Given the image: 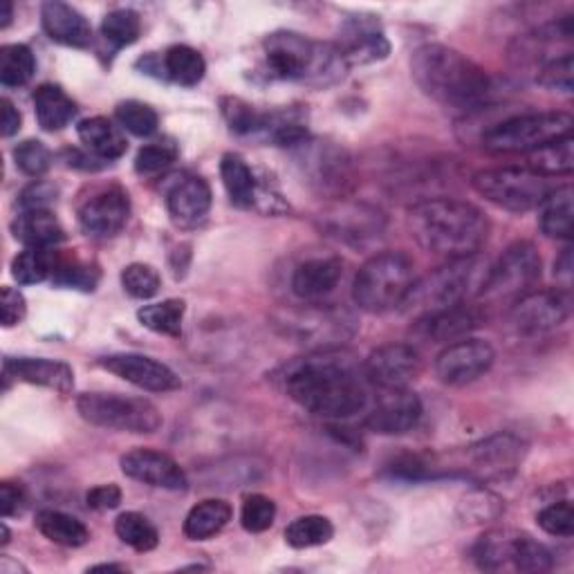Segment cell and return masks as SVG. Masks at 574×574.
Returning a JSON list of instances; mask_svg holds the SVG:
<instances>
[{
    "instance_id": "cell-1",
    "label": "cell",
    "mask_w": 574,
    "mask_h": 574,
    "mask_svg": "<svg viewBox=\"0 0 574 574\" xmlns=\"http://www.w3.org/2000/svg\"><path fill=\"white\" fill-rule=\"evenodd\" d=\"M278 380L301 408L328 419L352 417L369 402L364 369L359 371L350 357L326 348L295 359Z\"/></svg>"
},
{
    "instance_id": "cell-2",
    "label": "cell",
    "mask_w": 574,
    "mask_h": 574,
    "mask_svg": "<svg viewBox=\"0 0 574 574\" xmlns=\"http://www.w3.org/2000/svg\"><path fill=\"white\" fill-rule=\"evenodd\" d=\"M408 230L419 247L449 261L471 258L489 236L487 215L463 200L431 198L411 206Z\"/></svg>"
},
{
    "instance_id": "cell-3",
    "label": "cell",
    "mask_w": 574,
    "mask_h": 574,
    "mask_svg": "<svg viewBox=\"0 0 574 574\" xmlns=\"http://www.w3.org/2000/svg\"><path fill=\"white\" fill-rule=\"evenodd\" d=\"M411 72L419 91L449 108L471 110L491 95V77L463 52L426 43L411 56Z\"/></svg>"
},
{
    "instance_id": "cell-4",
    "label": "cell",
    "mask_w": 574,
    "mask_h": 574,
    "mask_svg": "<svg viewBox=\"0 0 574 574\" xmlns=\"http://www.w3.org/2000/svg\"><path fill=\"white\" fill-rule=\"evenodd\" d=\"M265 67L272 79L297 82L312 88L339 84L348 63L332 43L315 41L297 32H274L263 43Z\"/></svg>"
},
{
    "instance_id": "cell-5",
    "label": "cell",
    "mask_w": 574,
    "mask_h": 574,
    "mask_svg": "<svg viewBox=\"0 0 574 574\" xmlns=\"http://www.w3.org/2000/svg\"><path fill=\"white\" fill-rule=\"evenodd\" d=\"M415 283L413 261L402 252H382L369 258L354 276L352 299L359 310L382 315L402 306Z\"/></svg>"
},
{
    "instance_id": "cell-6",
    "label": "cell",
    "mask_w": 574,
    "mask_h": 574,
    "mask_svg": "<svg viewBox=\"0 0 574 574\" xmlns=\"http://www.w3.org/2000/svg\"><path fill=\"white\" fill-rule=\"evenodd\" d=\"M570 113H525L502 119L482 135V147L491 153H534L548 144L572 135Z\"/></svg>"
},
{
    "instance_id": "cell-7",
    "label": "cell",
    "mask_w": 574,
    "mask_h": 574,
    "mask_svg": "<svg viewBox=\"0 0 574 574\" xmlns=\"http://www.w3.org/2000/svg\"><path fill=\"white\" fill-rule=\"evenodd\" d=\"M541 256L536 247L528 241H519L510 245L502 256L485 272V278L478 285L480 301L496 306L519 301L541 278Z\"/></svg>"
},
{
    "instance_id": "cell-8",
    "label": "cell",
    "mask_w": 574,
    "mask_h": 574,
    "mask_svg": "<svg viewBox=\"0 0 574 574\" xmlns=\"http://www.w3.org/2000/svg\"><path fill=\"white\" fill-rule=\"evenodd\" d=\"M476 272L478 265L474 256L449 261L447 265L431 272L422 280L413 283L411 293L402 306L406 308V312L415 315L417 319H424L451 306L465 304L474 285Z\"/></svg>"
},
{
    "instance_id": "cell-9",
    "label": "cell",
    "mask_w": 574,
    "mask_h": 574,
    "mask_svg": "<svg viewBox=\"0 0 574 574\" xmlns=\"http://www.w3.org/2000/svg\"><path fill=\"white\" fill-rule=\"evenodd\" d=\"M471 187L491 204L512 213L539 209L543 200L554 191L550 178L521 167L478 171L471 178Z\"/></svg>"
},
{
    "instance_id": "cell-10",
    "label": "cell",
    "mask_w": 574,
    "mask_h": 574,
    "mask_svg": "<svg viewBox=\"0 0 574 574\" xmlns=\"http://www.w3.org/2000/svg\"><path fill=\"white\" fill-rule=\"evenodd\" d=\"M82 417L95 426L121 431V434H156L162 426V413L144 397L119 393H84L77 400Z\"/></svg>"
},
{
    "instance_id": "cell-11",
    "label": "cell",
    "mask_w": 574,
    "mask_h": 574,
    "mask_svg": "<svg viewBox=\"0 0 574 574\" xmlns=\"http://www.w3.org/2000/svg\"><path fill=\"white\" fill-rule=\"evenodd\" d=\"M130 215V198L117 187H99L86 195L77 206V221L84 234L93 238H113L117 236Z\"/></svg>"
},
{
    "instance_id": "cell-12",
    "label": "cell",
    "mask_w": 574,
    "mask_h": 574,
    "mask_svg": "<svg viewBox=\"0 0 574 574\" xmlns=\"http://www.w3.org/2000/svg\"><path fill=\"white\" fill-rule=\"evenodd\" d=\"M572 310L570 290H541L521 297L512 312L510 323L523 337H536L556 330L565 323Z\"/></svg>"
},
{
    "instance_id": "cell-13",
    "label": "cell",
    "mask_w": 574,
    "mask_h": 574,
    "mask_svg": "<svg viewBox=\"0 0 574 574\" xmlns=\"http://www.w3.org/2000/svg\"><path fill=\"white\" fill-rule=\"evenodd\" d=\"M496 359V350L480 339L449 343L436 359V375L447 386H467L482 378Z\"/></svg>"
},
{
    "instance_id": "cell-14",
    "label": "cell",
    "mask_w": 574,
    "mask_h": 574,
    "mask_svg": "<svg viewBox=\"0 0 574 574\" xmlns=\"http://www.w3.org/2000/svg\"><path fill=\"white\" fill-rule=\"evenodd\" d=\"M419 352L408 343L395 341L375 348L364 362L366 382L382 391L408 389V384L419 375Z\"/></svg>"
},
{
    "instance_id": "cell-15",
    "label": "cell",
    "mask_w": 574,
    "mask_h": 574,
    "mask_svg": "<svg viewBox=\"0 0 574 574\" xmlns=\"http://www.w3.org/2000/svg\"><path fill=\"white\" fill-rule=\"evenodd\" d=\"M99 366L121 378L124 382L149 393H169L180 389V378L167 364L147 354H137V352L110 354L102 359Z\"/></svg>"
},
{
    "instance_id": "cell-16",
    "label": "cell",
    "mask_w": 574,
    "mask_h": 574,
    "mask_svg": "<svg viewBox=\"0 0 574 574\" xmlns=\"http://www.w3.org/2000/svg\"><path fill=\"white\" fill-rule=\"evenodd\" d=\"M337 50L350 65H371L391 54V43L373 17H352L339 30Z\"/></svg>"
},
{
    "instance_id": "cell-17",
    "label": "cell",
    "mask_w": 574,
    "mask_h": 574,
    "mask_svg": "<svg viewBox=\"0 0 574 574\" xmlns=\"http://www.w3.org/2000/svg\"><path fill=\"white\" fill-rule=\"evenodd\" d=\"M121 471L149 487L169 489V491H184L189 480L184 469L169 456L156 449H132L119 460Z\"/></svg>"
},
{
    "instance_id": "cell-18",
    "label": "cell",
    "mask_w": 574,
    "mask_h": 574,
    "mask_svg": "<svg viewBox=\"0 0 574 574\" xmlns=\"http://www.w3.org/2000/svg\"><path fill=\"white\" fill-rule=\"evenodd\" d=\"M422 413V402L413 391H384V395L378 400V406L366 417V428L380 436H402L417 426Z\"/></svg>"
},
{
    "instance_id": "cell-19",
    "label": "cell",
    "mask_w": 574,
    "mask_h": 574,
    "mask_svg": "<svg viewBox=\"0 0 574 574\" xmlns=\"http://www.w3.org/2000/svg\"><path fill=\"white\" fill-rule=\"evenodd\" d=\"M299 160L304 173L321 191H343L350 182V160L343 149L328 147V144L310 141V137L299 144Z\"/></svg>"
},
{
    "instance_id": "cell-20",
    "label": "cell",
    "mask_w": 574,
    "mask_h": 574,
    "mask_svg": "<svg viewBox=\"0 0 574 574\" xmlns=\"http://www.w3.org/2000/svg\"><path fill=\"white\" fill-rule=\"evenodd\" d=\"M3 375H6V386L14 378L19 382L43 386L61 395H70L72 389H75V371H72L65 362H59V359L6 357Z\"/></svg>"
},
{
    "instance_id": "cell-21",
    "label": "cell",
    "mask_w": 574,
    "mask_h": 574,
    "mask_svg": "<svg viewBox=\"0 0 574 574\" xmlns=\"http://www.w3.org/2000/svg\"><path fill=\"white\" fill-rule=\"evenodd\" d=\"M167 209L176 225L195 227L206 219L213 195L211 187L200 176H180L167 189Z\"/></svg>"
},
{
    "instance_id": "cell-22",
    "label": "cell",
    "mask_w": 574,
    "mask_h": 574,
    "mask_svg": "<svg viewBox=\"0 0 574 574\" xmlns=\"http://www.w3.org/2000/svg\"><path fill=\"white\" fill-rule=\"evenodd\" d=\"M41 25L54 43L77 50L93 45V25L88 23V19L77 8L61 3V0H47V3H43Z\"/></svg>"
},
{
    "instance_id": "cell-23",
    "label": "cell",
    "mask_w": 574,
    "mask_h": 574,
    "mask_svg": "<svg viewBox=\"0 0 574 574\" xmlns=\"http://www.w3.org/2000/svg\"><path fill=\"white\" fill-rule=\"evenodd\" d=\"M343 274V263L334 256L304 261L293 274V293L308 304H319L334 293Z\"/></svg>"
},
{
    "instance_id": "cell-24",
    "label": "cell",
    "mask_w": 574,
    "mask_h": 574,
    "mask_svg": "<svg viewBox=\"0 0 574 574\" xmlns=\"http://www.w3.org/2000/svg\"><path fill=\"white\" fill-rule=\"evenodd\" d=\"M480 321L482 317L476 306L458 304L419 319V326L424 328V334L428 339H434L436 343H449V341L456 343L460 339H467L480 326Z\"/></svg>"
},
{
    "instance_id": "cell-25",
    "label": "cell",
    "mask_w": 574,
    "mask_h": 574,
    "mask_svg": "<svg viewBox=\"0 0 574 574\" xmlns=\"http://www.w3.org/2000/svg\"><path fill=\"white\" fill-rule=\"evenodd\" d=\"M523 443L510 434L487 438L471 449V458L485 476H506L508 471H514L523 460Z\"/></svg>"
},
{
    "instance_id": "cell-26",
    "label": "cell",
    "mask_w": 574,
    "mask_h": 574,
    "mask_svg": "<svg viewBox=\"0 0 574 574\" xmlns=\"http://www.w3.org/2000/svg\"><path fill=\"white\" fill-rule=\"evenodd\" d=\"M384 227L382 213L364 204H341L328 215V230L343 241H362L380 234Z\"/></svg>"
},
{
    "instance_id": "cell-27",
    "label": "cell",
    "mask_w": 574,
    "mask_h": 574,
    "mask_svg": "<svg viewBox=\"0 0 574 574\" xmlns=\"http://www.w3.org/2000/svg\"><path fill=\"white\" fill-rule=\"evenodd\" d=\"M14 238L21 241L25 247H41L54 249L65 241V230L61 227L56 215L50 209H34L23 211L12 225Z\"/></svg>"
},
{
    "instance_id": "cell-28",
    "label": "cell",
    "mask_w": 574,
    "mask_h": 574,
    "mask_svg": "<svg viewBox=\"0 0 574 574\" xmlns=\"http://www.w3.org/2000/svg\"><path fill=\"white\" fill-rule=\"evenodd\" d=\"M77 135L84 147L104 162L119 160L128 149L121 126H115L108 117H88L79 121Z\"/></svg>"
},
{
    "instance_id": "cell-29",
    "label": "cell",
    "mask_w": 574,
    "mask_h": 574,
    "mask_svg": "<svg viewBox=\"0 0 574 574\" xmlns=\"http://www.w3.org/2000/svg\"><path fill=\"white\" fill-rule=\"evenodd\" d=\"M36 121L43 130L56 132L63 130L77 117V104L67 97V93L56 84H43L32 95Z\"/></svg>"
},
{
    "instance_id": "cell-30",
    "label": "cell",
    "mask_w": 574,
    "mask_h": 574,
    "mask_svg": "<svg viewBox=\"0 0 574 574\" xmlns=\"http://www.w3.org/2000/svg\"><path fill=\"white\" fill-rule=\"evenodd\" d=\"M232 506L223 498H206L198 502L184 519V536L189 541H209L221 534L232 521Z\"/></svg>"
},
{
    "instance_id": "cell-31",
    "label": "cell",
    "mask_w": 574,
    "mask_h": 574,
    "mask_svg": "<svg viewBox=\"0 0 574 574\" xmlns=\"http://www.w3.org/2000/svg\"><path fill=\"white\" fill-rule=\"evenodd\" d=\"M221 178L223 184L227 189L230 200L241 206V209H249L256 206L261 200V187L258 180L252 171V167L238 156V153H227L223 156L221 162Z\"/></svg>"
},
{
    "instance_id": "cell-32",
    "label": "cell",
    "mask_w": 574,
    "mask_h": 574,
    "mask_svg": "<svg viewBox=\"0 0 574 574\" xmlns=\"http://www.w3.org/2000/svg\"><path fill=\"white\" fill-rule=\"evenodd\" d=\"M572 187H556L541 204V232L548 238H559V241H570L572 238V215H574V204H572Z\"/></svg>"
},
{
    "instance_id": "cell-33",
    "label": "cell",
    "mask_w": 574,
    "mask_h": 574,
    "mask_svg": "<svg viewBox=\"0 0 574 574\" xmlns=\"http://www.w3.org/2000/svg\"><path fill=\"white\" fill-rule=\"evenodd\" d=\"M206 61L191 45H173L162 56V75L178 86L193 88L204 79Z\"/></svg>"
},
{
    "instance_id": "cell-34",
    "label": "cell",
    "mask_w": 574,
    "mask_h": 574,
    "mask_svg": "<svg viewBox=\"0 0 574 574\" xmlns=\"http://www.w3.org/2000/svg\"><path fill=\"white\" fill-rule=\"evenodd\" d=\"M39 532L63 548H82L91 541V530L75 517L56 510H43L36 514Z\"/></svg>"
},
{
    "instance_id": "cell-35",
    "label": "cell",
    "mask_w": 574,
    "mask_h": 574,
    "mask_svg": "<svg viewBox=\"0 0 574 574\" xmlns=\"http://www.w3.org/2000/svg\"><path fill=\"white\" fill-rule=\"evenodd\" d=\"M517 534L519 532H512V530H491V532L482 534L471 550L476 565L487 572H496V570L510 565Z\"/></svg>"
},
{
    "instance_id": "cell-36",
    "label": "cell",
    "mask_w": 574,
    "mask_h": 574,
    "mask_svg": "<svg viewBox=\"0 0 574 574\" xmlns=\"http://www.w3.org/2000/svg\"><path fill=\"white\" fill-rule=\"evenodd\" d=\"M36 72L34 52L23 43L0 47V84L6 88L25 86Z\"/></svg>"
},
{
    "instance_id": "cell-37",
    "label": "cell",
    "mask_w": 574,
    "mask_h": 574,
    "mask_svg": "<svg viewBox=\"0 0 574 574\" xmlns=\"http://www.w3.org/2000/svg\"><path fill=\"white\" fill-rule=\"evenodd\" d=\"M532 171L545 176V178H556V176H570L574 169V139L572 135L561 137L543 149H536L530 153V167Z\"/></svg>"
},
{
    "instance_id": "cell-38",
    "label": "cell",
    "mask_w": 574,
    "mask_h": 574,
    "mask_svg": "<svg viewBox=\"0 0 574 574\" xmlns=\"http://www.w3.org/2000/svg\"><path fill=\"white\" fill-rule=\"evenodd\" d=\"M187 304L182 299H167L162 304L144 306L137 312V319L144 328H149L158 334L167 337H180L182 334V321H184Z\"/></svg>"
},
{
    "instance_id": "cell-39",
    "label": "cell",
    "mask_w": 574,
    "mask_h": 574,
    "mask_svg": "<svg viewBox=\"0 0 574 574\" xmlns=\"http://www.w3.org/2000/svg\"><path fill=\"white\" fill-rule=\"evenodd\" d=\"M334 536V528L330 519L319 514H308L295 519L285 530V543L295 550H308L330 543Z\"/></svg>"
},
{
    "instance_id": "cell-40",
    "label": "cell",
    "mask_w": 574,
    "mask_h": 574,
    "mask_svg": "<svg viewBox=\"0 0 574 574\" xmlns=\"http://www.w3.org/2000/svg\"><path fill=\"white\" fill-rule=\"evenodd\" d=\"M115 532L121 543L135 552H151L160 543L158 528L139 512H126L115 521Z\"/></svg>"
},
{
    "instance_id": "cell-41",
    "label": "cell",
    "mask_w": 574,
    "mask_h": 574,
    "mask_svg": "<svg viewBox=\"0 0 574 574\" xmlns=\"http://www.w3.org/2000/svg\"><path fill=\"white\" fill-rule=\"evenodd\" d=\"M54 265H56V258H54L52 249L25 247L12 261V276L19 285H36L54 274Z\"/></svg>"
},
{
    "instance_id": "cell-42",
    "label": "cell",
    "mask_w": 574,
    "mask_h": 574,
    "mask_svg": "<svg viewBox=\"0 0 574 574\" xmlns=\"http://www.w3.org/2000/svg\"><path fill=\"white\" fill-rule=\"evenodd\" d=\"M141 34V19L135 10H113L102 21V36L113 52L132 45Z\"/></svg>"
},
{
    "instance_id": "cell-43",
    "label": "cell",
    "mask_w": 574,
    "mask_h": 574,
    "mask_svg": "<svg viewBox=\"0 0 574 574\" xmlns=\"http://www.w3.org/2000/svg\"><path fill=\"white\" fill-rule=\"evenodd\" d=\"M115 117H117L119 126L135 137H151L160 126L158 110L149 104L137 102V99L121 102L115 108Z\"/></svg>"
},
{
    "instance_id": "cell-44",
    "label": "cell",
    "mask_w": 574,
    "mask_h": 574,
    "mask_svg": "<svg viewBox=\"0 0 574 574\" xmlns=\"http://www.w3.org/2000/svg\"><path fill=\"white\" fill-rule=\"evenodd\" d=\"M121 285L132 299L147 301L160 293L162 276L156 267H151L147 263H130L121 272Z\"/></svg>"
},
{
    "instance_id": "cell-45",
    "label": "cell",
    "mask_w": 574,
    "mask_h": 574,
    "mask_svg": "<svg viewBox=\"0 0 574 574\" xmlns=\"http://www.w3.org/2000/svg\"><path fill=\"white\" fill-rule=\"evenodd\" d=\"M180 158V149L173 139H158L141 147L135 158V171L139 176H156L167 171Z\"/></svg>"
},
{
    "instance_id": "cell-46",
    "label": "cell",
    "mask_w": 574,
    "mask_h": 574,
    "mask_svg": "<svg viewBox=\"0 0 574 574\" xmlns=\"http://www.w3.org/2000/svg\"><path fill=\"white\" fill-rule=\"evenodd\" d=\"M512 565L519 572H548L554 565V556L543 543L519 532L512 550Z\"/></svg>"
},
{
    "instance_id": "cell-47",
    "label": "cell",
    "mask_w": 574,
    "mask_h": 574,
    "mask_svg": "<svg viewBox=\"0 0 574 574\" xmlns=\"http://www.w3.org/2000/svg\"><path fill=\"white\" fill-rule=\"evenodd\" d=\"M221 108H223V115H225L230 128L238 135L267 130V126H269V115L258 113L254 106H249L247 102H243L238 97H225L221 102Z\"/></svg>"
},
{
    "instance_id": "cell-48",
    "label": "cell",
    "mask_w": 574,
    "mask_h": 574,
    "mask_svg": "<svg viewBox=\"0 0 574 574\" xmlns=\"http://www.w3.org/2000/svg\"><path fill=\"white\" fill-rule=\"evenodd\" d=\"M276 502L263 493H252L245 498L241 510V523L247 532L261 534L274 525Z\"/></svg>"
},
{
    "instance_id": "cell-49",
    "label": "cell",
    "mask_w": 574,
    "mask_h": 574,
    "mask_svg": "<svg viewBox=\"0 0 574 574\" xmlns=\"http://www.w3.org/2000/svg\"><path fill=\"white\" fill-rule=\"evenodd\" d=\"M52 278L63 287H77V290L93 293L95 285L99 283V269L82 261H67V263L56 261Z\"/></svg>"
},
{
    "instance_id": "cell-50",
    "label": "cell",
    "mask_w": 574,
    "mask_h": 574,
    "mask_svg": "<svg viewBox=\"0 0 574 574\" xmlns=\"http://www.w3.org/2000/svg\"><path fill=\"white\" fill-rule=\"evenodd\" d=\"M572 75H574V59L570 52H565L563 56L552 59L541 67L536 82L548 91L572 95V88H574Z\"/></svg>"
},
{
    "instance_id": "cell-51",
    "label": "cell",
    "mask_w": 574,
    "mask_h": 574,
    "mask_svg": "<svg viewBox=\"0 0 574 574\" xmlns=\"http://www.w3.org/2000/svg\"><path fill=\"white\" fill-rule=\"evenodd\" d=\"M14 162L17 167L30 176V178H41L50 171L52 167V153L39 139H25L14 149Z\"/></svg>"
},
{
    "instance_id": "cell-52",
    "label": "cell",
    "mask_w": 574,
    "mask_h": 574,
    "mask_svg": "<svg viewBox=\"0 0 574 574\" xmlns=\"http://www.w3.org/2000/svg\"><path fill=\"white\" fill-rule=\"evenodd\" d=\"M539 528L550 536L570 539L574 532V510L567 500H559L536 514Z\"/></svg>"
},
{
    "instance_id": "cell-53",
    "label": "cell",
    "mask_w": 574,
    "mask_h": 574,
    "mask_svg": "<svg viewBox=\"0 0 574 574\" xmlns=\"http://www.w3.org/2000/svg\"><path fill=\"white\" fill-rule=\"evenodd\" d=\"M502 512V502L489 491H476L460 502V517L469 523H485L498 519Z\"/></svg>"
},
{
    "instance_id": "cell-54",
    "label": "cell",
    "mask_w": 574,
    "mask_h": 574,
    "mask_svg": "<svg viewBox=\"0 0 574 574\" xmlns=\"http://www.w3.org/2000/svg\"><path fill=\"white\" fill-rule=\"evenodd\" d=\"M59 189L50 182L43 180H34L32 184H28L21 191V209L23 211H34V209H50L56 202Z\"/></svg>"
},
{
    "instance_id": "cell-55",
    "label": "cell",
    "mask_w": 574,
    "mask_h": 574,
    "mask_svg": "<svg viewBox=\"0 0 574 574\" xmlns=\"http://www.w3.org/2000/svg\"><path fill=\"white\" fill-rule=\"evenodd\" d=\"M28 315V301L21 290L6 285L3 287V301H0V319H3L6 328L19 326Z\"/></svg>"
},
{
    "instance_id": "cell-56",
    "label": "cell",
    "mask_w": 574,
    "mask_h": 574,
    "mask_svg": "<svg viewBox=\"0 0 574 574\" xmlns=\"http://www.w3.org/2000/svg\"><path fill=\"white\" fill-rule=\"evenodd\" d=\"M88 508L95 512H110L121 506V489L117 485H97L86 493Z\"/></svg>"
},
{
    "instance_id": "cell-57",
    "label": "cell",
    "mask_w": 574,
    "mask_h": 574,
    "mask_svg": "<svg viewBox=\"0 0 574 574\" xmlns=\"http://www.w3.org/2000/svg\"><path fill=\"white\" fill-rule=\"evenodd\" d=\"M23 506H25V491L21 485H14V482L0 485V510H3L6 519L19 514L23 510Z\"/></svg>"
},
{
    "instance_id": "cell-58",
    "label": "cell",
    "mask_w": 574,
    "mask_h": 574,
    "mask_svg": "<svg viewBox=\"0 0 574 574\" xmlns=\"http://www.w3.org/2000/svg\"><path fill=\"white\" fill-rule=\"evenodd\" d=\"M21 124H23V117H21L19 108L8 97L0 99V132H3V137L17 135L21 130Z\"/></svg>"
},
{
    "instance_id": "cell-59",
    "label": "cell",
    "mask_w": 574,
    "mask_h": 574,
    "mask_svg": "<svg viewBox=\"0 0 574 574\" xmlns=\"http://www.w3.org/2000/svg\"><path fill=\"white\" fill-rule=\"evenodd\" d=\"M572 267H574V263H572V247H565V249L561 252V256L556 258V263H554V276L561 280L563 290H570Z\"/></svg>"
},
{
    "instance_id": "cell-60",
    "label": "cell",
    "mask_w": 574,
    "mask_h": 574,
    "mask_svg": "<svg viewBox=\"0 0 574 574\" xmlns=\"http://www.w3.org/2000/svg\"><path fill=\"white\" fill-rule=\"evenodd\" d=\"M12 19H14V6L6 0V3L0 6V30H8Z\"/></svg>"
},
{
    "instance_id": "cell-61",
    "label": "cell",
    "mask_w": 574,
    "mask_h": 574,
    "mask_svg": "<svg viewBox=\"0 0 574 574\" xmlns=\"http://www.w3.org/2000/svg\"><path fill=\"white\" fill-rule=\"evenodd\" d=\"M12 570H17V572H19V570H23V572H28V570H25V567H23L21 563L12 561L10 556H3V559H0V572H6V574H10Z\"/></svg>"
},
{
    "instance_id": "cell-62",
    "label": "cell",
    "mask_w": 574,
    "mask_h": 574,
    "mask_svg": "<svg viewBox=\"0 0 574 574\" xmlns=\"http://www.w3.org/2000/svg\"><path fill=\"white\" fill-rule=\"evenodd\" d=\"M126 565H117V563H102V565H95L91 567V572H124Z\"/></svg>"
},
{
    "instance_id": "cell-63",
    "label": "cell",
    "mask_w": 574,
    "mask_h": 574,
    "mask_svg": "<svg viewBox=\"0 0 574 574\" xmlns=\"http://www.w3.org/2000/svg\"><path fill=\"white\" fill-rule=\"evenodd\" d=\"M0 530H3V539H0V545H8V543H10V530H8V525L3 523V525H0Z\"/></svg>"
}]
</instances>
